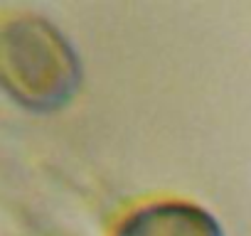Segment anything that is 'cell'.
<instances>
[{
  "label": "cell",
  "mask_w": 251,
  "mask_h": 236,
  "mask_svg": "<svg viewBox=\"0 0 251 236\" xmlns=\"http://www.w3.org/2000/svg\"><path fill=\"white\" fill-rule=\"evenodd\" d=\"M0 81L20 106L50 113L67 106L79 84V57L45 18L18 15L0 27Z\"/></svg>",
  "instance_id": "cell-1"
},
{
  "label": "cell",
  "mask_w": 251,
  "mask_h": 236,
  "mask_svg": "<svg viewBox=\"0 0 251 236\" xmlns=\"http://www.w3.org/2000/svg\"><path fill=\"white\" fill-rule=\"evenodd\" d=\"M116 236H224L209 212L190 202H158L136 209L116 229Z\"/></svg>",
  "instance_id": "cell-2"
}]
</instances>
